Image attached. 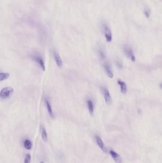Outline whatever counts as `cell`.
I'll return each mask as SVG.
<instances>
[{"label":"cell","mask_w":162,"mask_h":163,"mask_svg":"<svg viewBox=\"0 0 162 163\" xmlns=\"http://www.w3.org/2000/svg\"><path fill=\"white\" fill-rule=\"evenodd\" d=\"M14 90L11 87H6L3 88L0 92V97L2 99H7L11 97L13 94Z\"/></svg>","instance_id":"cell-1"},{"label":"cell","mask_w":162,"mask_h":163,"mask_svg":"<svg viewBox=\"0 0 162 163\" xmlns=\"http://www.w3.org/2000/svg\"><path fill=\"white\" fill-rule=\"evenodd\" d=\"M123 50L126 55L130 59L132 62H134L136 61V57L131 47L128 45H125L123 48Z\"/></svg>","instance_id":"cell-2"},{"label":"cell","mask_w":162,"mask_h":163,"mask_svg":"<svg viewBox=\"0 0 162 163\" xmlns=\"http://www.w3.org/2000/svg\"><path fill=\"white\" fill-rule=\"evenodd\" d=\"M103 28L106 41L107 42H111L112 40V36L110 28L106 24H103Z\"/></svg>","instance_id":"cell-3"},{"label":"cell","mask_w":162,"mask_h":163,"mask_svg":"<svg viewBox=\"0 0 162 163\" xmlns=\"http://www.w3.org/2000/svg\"><path fill=\"white\" fill-rule=\"evenodd\" d=\"M102 91L106 104L107 105H110L112 103V98L109 91L105 87H102Z\"/></svg>","instance_id":"cell-4"},{"label":"cell","mask_w":162,"mask_h":163,"mask_svg":"<svg viewBox=\"0 0 162 163\" xmlns=\"http://www.w3.org/2000/svg\"><path fill=\"white\" fill-rule=\"evenodd\" d=\"M110 154L112 157L113 158L114 161L117 163H122V160L121 156L119 154L113 150L110 151Z\"/></svg>","instance_id":"cell-5"},{"label":"cell","mask_w":162,"mask_h":163,"mask_svg":"<svg viewBox=\"0 0 162 163\" xmlns=\"http://www.w3.org/2000/svg\"><path fill=\"white\" fill-rule=\"evenodd\" d=\"M53 55H54V58L55 60V61L56 62V63L57 66L59 68H61L62 66L63 62L61 58L60 57V55L56 52H54L53 53Z\"/></svg>","instance_id":"cell-6"},{"label":"cell","mask_w":162,"mask_h":163,"mask_svg":"<svg viewBox=\"0 0 162 163\" xmlns=\"http://www.w3.org/2000/svg\"><path fill=\"white\" fill-rule=\"evenodd\" d=\"M104 67L108 76L110 78H113L114 77V75L110 64L107 63H105L104 65Z\"/></svg>","instance_id":"cell-7"},{"label":"cell","mask_w":162,"mask_h":163,"mask_svg":"<svg viewBox=\"0 0 162 163\" xmlns=\"http://www.w3.org/2000/svg\"><path fill=\"white\" fill-rule=\"evenodd\" d=\"M33 59H34L35 61L39 64V66H40L42 70L45 71V66L44 61H43L42 58L39 56H35L33 57Z\"/></svg>","instance_id":"cell-8"},{"label":"cell","mask_w":162,"mask_h":163,"mask_svg":"<svg viewBox=\"0 0 162 163\" xmlns=\"http://www.w3.org/2000/svg\"><path fill=\"white\" fill-rule=\"evenodd\" d=\"M118 84L120 87V90L122 93H126L127 92V85L125 82L121 80H118Z\"/></svg>","instance_id":"cell-9"},{"label":"cell","mask_w":162,"mask_h":163,"mask_svg":"<svg viewBox=\"0 0 162 163\" xmlns=\"http://www.w3.org/2000/svg\"><path fill=\"white\" fill-rule=\"evenodd\" d=\"M96 143H97V145L100 147L101 149L103 150L104 152H105L106 151V148L104 146V144L103 141L102 140V139H101L100 137L98 136H96Z\"/></svg>","instance_id":"cell-10"},{"label":"cell","mask_w":162,"mask_h":163,"mask_svg":"<svg viewBox=\"0 0 162 163\" xmlns=\"http://www.w3.org/2000/svg\"><path fill=\"white\" fill-rule=\"evenodd\" d=\"M87 104H88V109L90 115H93L94 111V104L91 100H88L87 101Z\"/></svg>","instance_id":"cell-11"},{"label":"cell","mask_w":162,"mask_h":163,"mask_svg":"<svg viewBox=\"0 0 162 163\" xmlns=\"http://www.w3.org/2000/svg\"><path fill=\"white\" fill-rule=\"evenodd\" d=\"M45 103H46V105L47 106V110H48L49 115L50 116V117H51L52 118H53L54 114H53L52 109V108H51V106L50 103L48 102V100H45Z\"/></svg>","instance_id":"cell-12"},{"label":"cell","mask_w":162,"mask_h":163,"mask_svg":"<svg viewBox=\"0 0 162 163\" xmlns=\"http://www.w3.org/2000/svg\"><path fill=\"white\" fill-rule=\"evenodd\" d=\"M41 136H42V138L43 140L45 142H47L48 141V135H47V132L44 127L42 128Z\"/></svg>","instance_id":"cell-13"},{"label":"cell","mask_w":162,"mask_h":163,"mask_svg":"<svg viewBox=\"0 0 162 163\" xmlns=\"http://www.w3.org/2000/svg\"><path fill=\"white\" fill-rule=\"evenodd\" d=\"M24 146L26 149L30 150L32 147V144L31 141L28 139L25 140L24 142Z\"/></svg>","instance_id":"cell-14"},{"label":"cell","mask_w":162,"mask_h":163,"mask_svg":"<svg viewBox=\"0 0 162 163\" xmlns=\"http://www.w3.org/2000/svg\"><path fill=\"white\" fill-rule=\"evenodd\" d=\"M9 74L7 73H0V81H3L9 78Z\"/></svg>","instance_id":"cell-15"},{"label":"cell","mask_w":162,"mask_h":163,"mask_svg":"<svg viewBox=\"0 0 162 163\" xmlns=\"http://www.w3.org/2000/svg\"><path fill=\"white\" fill-rule=\"evenodd\" d=\"M31 156L30 154H27L24 163H31Z\"/></svg>","instance_id":"cell-16"},{"label":"cell","mask_w":162,"mask_h":163,"mask_svg":"<svg viewBox=\"0 0 162 163\" xmlns=\"http://www.w3.org/2000/svg\"><path fill=\"white\" fill-rule=\"evenodd\" d=\"M99 56H100L101 58H102V59H104L105 58V54L102 50H99Z\"/></svg>","instance_id":"cell-17"},{"label":"cell","mask_w":162,"mask_h":163,"mask_svg":"<svg viewBox=\"0 0 162 163\" xmlns=\"http://www.w3.org/2000/svg\"><path fill=\"white\" fill-rule=\"evenodd\" d=\"M145 16L146 17L148 18L150 16V13L148 10H145Z\"/></svg>","instance_id":"cell-18"},{"label":"cell","mask_w":162,"mask_h":163,"mask_svg":"<svg viewBox=\"0 0 162 163\" xmlns=\"http://www.w3.org/2000/svg\"><path fill=\"white\" fill-rule=\"evenodd\" d=\"M40 163H44V162H40Z\"/></svg>","instance_id":"cell-19"}]
</instances>
